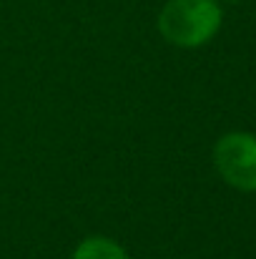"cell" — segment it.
Returning a JSON list of instances; mask_svg holds the SVG:
<instances>
[{
    "label": "cell",
    "mask_w": 256,
    "mask_h": 259,
    "mask_svg": "<svg viewBox=\"0 0 256 259\" xmlns=\"http://www.w3.org/2000/svg\"><path fill=\"white\" fill-rule=\"evenodd\" d=\"M221 28V8L216 0H169L159 15L161 35L181 48L203 46Z\"/></svg>",
    "instance_id": "6da1fadb"
},
{
    "label": "cell",
    "mask_w": 256,
    "mask_h": 259,
    "mask_svg": "<svg viewBox=\"0 0 256 259\" xmlns=\"http://www.w3.org/2000/svg\"><path fill=\"white\" fill-rule=\"evenodd\" d=\"M73 259H128V257L116 242L103 239V237H90L76 249Z\"/></svg>",
    "instance_id": "3957f363"
},
{
    "label": "cell",
    "mask_w": 256,
    "mask_h": 259,
    "mask_svg": "<svg viewBox=\"0 0 256 259\" xmlns=\"http://www.w3.org/2000/svg\"><path fill=\"white\" fill-rule=\"evenodd\" d=\"M226 3H239V0H226Z\"/></svg>",
    "instance_id": "277c9868"
},
{
    "label": "cell",
    "mask_w": 256,
    "mask_h": 259,
    "mask_svg": "<svg viewBox=\"0 0 256 259\" xmlns=\"http://www.w3.org/2000/svg\"><path fill=\"white\" fill-rule=\"evenodd\" d=\"M214 164L226 184L256 191V136L226 134L214 149Z\"/></svg>",
    "instance_id": "7a4b0ae2"
}]
</instances>
